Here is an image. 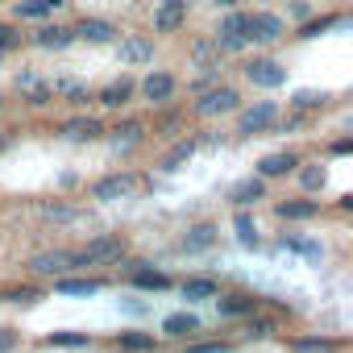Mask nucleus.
Returning a JSON list of instances; mask_svg holds the SVG:
<instances>
[{
	"label": "nucleus",
	"mask_w": 353,
	"mask_h": 353,
	"mask_svg": "<svg viewBox=\"0 0 353 353\" xmlns=\"http://www.w3.org/2000/svg\"><path fill=\"white\" fill-rule=\"evenodd\" d=\"M287 34V21L279 17V13H254V42L258 46H270V42H279Z\"/></svg>",
	"instance_id": "nucleus-13"
},
{
	"label": "nucleus",
	"mask_w": 353,
	"mask_h": 353,
	"mask_svg": "<svg viewBox=\"0 0 353 353\" xmlns=\"http://www.w3.org/2000/svg\"><path fill=\"white\" fill-rule=\"evenodd\" d=\"M75 34H79L83 42L104 46V42H112V38H117V26H112V21H104V17H83V21L75 26Z\"/></svg>",
	"instance_id": "nucleus-16"
},
{
	"label": "nucleus",
	"mask_w": 353,
	"mask_h": 353,
	"mask_svg": "<svg viewBox=\"0 0 353 353\" xmlns=\"http://www.w3.org/2000/svg\"><path fill=\"white\" fill-rule=\"evenodd\" d=\"M328 154H336V158L353 154V137H336V141H328Z\"/></svg>",
	"instance_id": "nucleus-42"
},
{
	"label": "nucleus",
	"mask_w": 353,
	"mask_h": 353,
	"mask_svg": "<svg viewBox=\"0 0 353 353\" xmlns=\"http://www.w3.org/2000/svg\"><path fill=\"white\" fill-rule=\"evenodd\" d=\"M216 42H221L225 54H241V50L254 42V13H245V9H229L225 21H221V30H216Z\"/></svg>",
	"instance_id": "nucleus-1"
},
{
	"label": "nucleus",
	"mask_w": 353,
	"mask_h": 353,
	"mask_svg": "<svg viewBox=\"0 0 353 353\" xmlns=\"http://www.w3.org/2000/svg\"><path fill=\"white\" fill-rule=\"evenodd\" d=\"M287 245H291V250H295V254H303V258H312V262H316V258H320V245H316V241H299V237H291V241H287Z\"/></svg>",
	"instance_id": "nucleus-39"
},
{
	"label": "nucleus",
	"mask_w": 353,
	"mask_h": 353,
	"mask_svg": "<svg viewBox=\"0 0 353 353\" xmlns=\"http://www.w3.org/2000/svg\"><path fill=\"white\" fill-rule=\"evenodd\" d=\"M129 96H133V79H117V83H108V88L100 92V104H104V108H125Z\"/></svg>",
	"instance_id": "nucleus-23"
},
{
	"label": "nucleus",
	"mask_w": 353,
	"mask_h": 353,
	"mask_svg": "<svg viewBox=\"0 0 353 353\" xmlns=\"http://www.w3.org/2000/svg\"><path fill=\"white\" fill-rule=\"evenodd\" d=\"M295 179H299V192H303V196H320V192L328 188V166H324V162H303V166L295 170Z\"/></svg>",
	"instance_id": "nucleus-12"
},
{
	"label": "nucleus",
	"mask_w": 353,
	"mask_h": 353,
	"mask_svg": "<svg viewBox=\"0 0 353 353\" xmlns=\"http://www.w3.org/2000/svg\"><path fill=\"white\" fill-rule=\"evenodd\" d=\"M316 212H320V204H316V200H307V196L274 204V216H279V221H312Z\"/></svg>",
	"instance_id": "nucleus-20"
},
{
	"label": "nucleus",
	"mask_w": 353,
	"mask_h": 353,
	"mask_svg": "<svg viewBox=\"0 0 353 353\" xmlns=\"http://www.w3.org/2000/svg\"><path fill=\"white\" fill-rule=\"evenodd\" d=\"M291 353H336V341H328V336H303V341H291Z\"/></svg>",
	"instance_id": "nucleus-33"
},
{
	"label": "nucleus",
	"mask_w": 353,
	"mask_h": 353,
	"mask_svg": "<svg viewBox=\"0 0 353 353\" xmlns=\"http://www.w3.org/2000/svg\"><path fill=\"white\" fill-rule=\"evenodd\" d=\"M117 59L125 63V67H145L150 59H154V42L150 38H121V46H117Z\"/></svg>",
	"instance_id": "nucleus-11"
},
{
	"label": "nucleus",
	"mask_w": 353,
	"mask_h": 353,
	"mask_svg": "<svg viewBox=\"0 0 353 353\" xmlns=\"http://www.w3.org/2000/svg\"><path fill=\"white\" fill-rule=\"evenodd\" d=\"M42 216L54 221V225H75V221H79V208H71V204H46Z\"/></svg>",
	"instance_id": "nucleus-34"
},
{
	"label": "nucleus",
	"mask_w": 353,
	"mask_h": 353,
	"mask_svg": "<svg viewBox=\"0 0 353 353\" xmlns=\"http://www.w3.org/2000/svg\"><path fill=\"white\" fill-rule=\"evenodd\" d=\"M183 21H188V0H162V5L154 9V30L158 34L183 30Z\"/></svg>",
	"instance_id": "nucleus-10"
},
{
	"label": "nucleus",
	"mask_w": 353,
	"mask_h": 353,
	"mask_svg": "<svg viewBox=\"0 0 353 353\" xmlns=\"http://www.w3.org/2000/svg\"><path fill=\"white\" fill-rule=\"evenodd\" d=\"M17 349V332L13 328H0V353H13Z\"/></svg>",
	"instance_id": "nucleus-44"
},
{
	"label": "nucleus",
	"mask_w": 353,
	"mask_h": 353,
	"mask_svg": "<svg viewBox=\"0 0 353 353\" xmlns=\"http://www.w3.org/2000/svg\"><path fill=\"white\" fill-rule=\"evenodd\" d=\"M121 349H129V353H150V349H154V336H150V332H121Z\"/></svg>",
	"instance_id": "nucleus-36"
},
{
	"label": "nucleus",
	"mask_w": 353,
	"mask_h": 353,
	"mask_svg": "<svg viewBox=\"0 0 353 353\" xmlns=\"http://www.w3.org/2000/svg\"><path fill=\"white\" fill-rule=\"evenodd\" d=\"M46 345L50 349H83L88 345V332H50Z\"/></svg>",
	"instance_id": "nucleus-35"
},
{
	"label": "nucleus",
	"mask_w": 353,
	"mask_h": 353,
	"mask_svg": "<svg viewBox=\"0 0 353 353\" xmlns=\"http://www.w3.org/2000/svg\"><path fill=\"white\" fill-rule=\"evenodd\" d=\"M121 254H125V241L121 237H96V241H88L75 254V262L79 266H104V262H121Z\"/></svg>",
	"instance_id": "nucleus-6"
},
{
	"label": "nucleus",
	"mask_w": 353,
	"mask_h": 353,
	"mask_svg": "<svg viewBox=\"0 0 353 353\" xmlns=\"http://www.w3.org/2000/svg\"><path fill=\"white\" fill-rule=\"evenodd\" d=\"M0 104H5V96H0Z\"/></svg>",
	"instance_id": "nucleus-50"
},
{
	"label": "nucleus",
	"mask_w": 353,
	"mask_h": 353,
	"mask_svg": "<svg viewBox=\"0 0 353 353\" xmlns=\"http://www.w3.org/2000/svg\"><path fill=\"white\" fill-rule=\"evenodd\" d=\"M237 241H241V245H250V250L258 245V225H254V221H250L245 212L237 216Z\"/></svg>",
	"instance_id": "nucleus-37"
},
{
	"label": "nucleus",
	"mask_w": 353,
	"mask_h": 353,
	"mask_svg": "<svg viewBox=\"0 0 353 353\" xmlns=\"http://www.w3.org/2000/svg\"><path fill=\"white\" fill-rule=\"evenodd\" d=\"M192 154H196V141H192V137L174 141V145H170V154L162 158V170H166V174H170V170H179V166H183V162H188Z\"/></svg>",
	"instance_id": "nucleus-27"
},
{
	"label": "nucleus",
	"mask_w": 353,
	"mask_h": 353,
	"mask_svg": "<svg viewBox=\"0 0 353 353\" xmlns=\"http://www.w3.org/2000/svg\"><path fill=\"white\" fill-rule=\"evenodd\" d=\"M212 54H225L216 38H212V42H196V46H192V59H196V63H208Z\"/></svg>",
	"instance_id": "nucleus-38"
},
{
	"label": "nucleus",
	"mask_w": 353,
	"mask_h": 353,
	"mask_svg": "<svg viewBox=\"0 0 353 353\" xmlns=\"http://www.w3.org/2000/svg\"><path fill=\"white\" fill-rule=\"evenodd\" d=\"M54 96H67L71 104H88V83H79V79H54Z\"/></svg>",
	"instance_id": "nucleus-32"
},
{
	"label": "nucleus",
	"mask_w": 353,
	"mask_h": 353,
	"mask_svg": "<svg viewBox=\"0 0 353 353\" xmlns=\"http://www.w3.org/2000/svg\"><path fill=\"white\" fill-rule=\"evenodd\" d=\"M303 162H299V154L295 150H274V154H262L258 158V174L262 179H283V174H295Z\"/></svg>",
	"instance_id": "nucleus-8"
},
{
	"label": "nucleus",
	"mask_w": 353,
	"mask_h": 353,
	"mask_svg": "<svg viewBox=\"0 0 353 353\" xmlns=\"http://www.w3.org/2000/svg\"><path fill=\"white\" fill-rule=\"evenodd\" d=\"M229 200H233V208H250V204L266 200V179H262V174H254V179H241V183L229 192Z\"/></svg>",
	"instance_id": "nucleus-15"
},
{
	"label": "nucleus",
	"mask_w": 353,
	"mask_h": 353,
	"mask_svg": "<svg viewBox=\"0 0 353 353\" xmlns=\"http://www.w3.org/2000/svg\"><path fill=\"white\" fill-rule=\"evenodd\" d=\"M21 42V34L13 30V26H0V54H5V50H13Z\"/></svg>",
	"instance_id": "nucleus-40"
},
{
	"label": "nucleus",
	"mask_w": 353,
	"mask_h": 353,
	"mask_svg": "<svg viewBox=\"0 0 353 353\" xmlns=\"http://www.w3.org/2000/svg\"><path fill=\"white\" fill-rule=\"evenodd\" d=\"M5 299H9V303H34L38 291H34V287H21V291H5Z\"/></svg>",
	"instance_id": "nucleus-41"
},
{
	"label": "nucleus",
	"mask_w": 353,
	"mask_h": 353,
	"mask_svg": "<svg viewBox=\"0 0 353 353\" xmlns=\"http://www.w3.org/2000/svg\"><path fill=\"white\" fill-rule=\"evenodd\" d=\"M75 266H79V262H75L71 250H42V254L30 258V270H34V274H50V279H63V274L75 270Z\"/></svg>",
	"instance_id": "nucleus-7"
},
{
	"label": "nucleus",
	"mask_w": 353,
	"mask_h": 353,
	"mask_svg": "<svg viewBox=\"0 0 353 353\" xmlns=\"http://www.w3.org/2000/svg\"><path fill=\"white\" fill-rule=\"evenodd\" d=\"M133 192H137V174L117 170V174H104V179H96L92 200H100V204H117V200H125V196H133Z\"/></svg>",
	"instance_id": "nucleus-4"
},
{
	"label": "nucleus",
	"mask_w": 353,
	"mask_h": 353,
	"mask_svg": "<svg viewBox=\"0 0 353 353\" xmlns=\"http://www.w3.org/2000/svg\"><path fill=\"white\" fill-rule=\"evenodd\" d=\"M133 283H137L141 291H166V287H170V279H166L162 270H145V266H133Z\"/></svg>",
	"instance_id": "nucleus-29"
},
{
	"label": "nucleus",
	"mask_w": 353,
	"mask_h": 353,
	"mask_svg": "<svg viewBox=\"0 0 353 353\" xmlns=\"http://www.w3.org/2000/svg\"><path fill=\"white\" fill-rule=\"evenodd\" d=\"M324 34H336V13H324V17H307L299 26V42H316Z\"/></svg>",
	"instance_id": "nucleus-21"
},
{
	"label": "nucleus",
	"mask_w": 353,
	"mask_h": 353,
	"mask_svg": "<svg viewBox=\"0 0 353 353\" xmlns=\"http://www.w3.org/2000/svg\"><path fill=\"white\" fill-rule=\"evenodd\" d=\"M332 96L328 92H316V88H299L295 96H291V108H299V112H312V108H324Z\"/></svg>",
	"instance_id": "nucleus-28"
},
{
	"label": "nucleus",
	"mask_w": 353,
	"mask_h": 353,
	"mask_svg": "<svg viewBox=\"0 0 353 353\" xmlns=\"http://www.w3.org/2000/svg\"><path fill=\"white\" fill-rule=\"evenodd\" d=\"M291 17H295V21L303 26V21L312 17V5H307V0H295V5H291Z\"/></svg>",
	"instance_id": "nucleus-45"
},
{
	"label": "nucleus",
	"mask_w": 353,
	"mask_h": 353,
	"mask_svg": "<svg viewBox=\"0 0 353 353\" xmlns=\"http://www.w3.org/2000/svg\"><path fill=\"white\" fill-rule=\"evenodd\" d=\"M208 5H216V9H237L241 0H208Z\"/></svg>",
	"instance_id": "nucleus-48"
},
{
	"label": "nucleus",
	"mask_w": 353,
	"mask_h": 353,
	"mask_svg": "<svg viewBox=\"0 0 353 353\" xmlns=\"http://www.w3.org/2000/svg\"><path fill=\"white\" fill-rule=\"evenodd\" d=\"M274 125H279V104L274 100H258V104L237 112V137H258V133H270Z\"/></svg>",
	"instance_id": "nucleus-3"
},
{
	"label": "nucleus",
	"mask_w": 353,
	"mask_h": 353,
	"mask_svg": "<svg viewBox=\"0 0 353 353\" xmlns=\"http://www.w3.org/2000/svg\"><path fill=\"white\" fill-rule=\"evenodd\" d=\"M274 332V320H250V336H270Z\"/></svg>",
	"instance_id": "nucleus-43"
},
{
	"label": "nucleus",
	"mask_w": 353,
	"mask_h": 353,
	"mask_svg": "<svg viewBox=\"0 0 353 353\" xmlns=\"http://www.w3.org/2000/svg\"><path fill=\"white\" fill-rule=\"evenodd\" d=\"M104 133V125L96 121V117H71L67 125H63V137L67 141H96Z\"/></svg>",
	"instance_id": "nucleus-19"
},
{
	"label": "nucleus",
	"mask_w": 353,
	"mask_h": 353,
	"mask_svg": "<svg viewBox=\"0 0 353 353\" xmlns=\"http://www.w3.org/2000/svg\"><path fill=\"white\" fill-rule=\"evenodd\" d=\"M196 117H204V121H216V117H229V112H241V96H237V88H229V83H212L208 92H200L196 96Z\"/></svg>",
	"instance_id": "nucleus-2"
},
{
	"label": "nucleus",
	"mask_w": 353,
	"mask_h": 353,
	"mask_svg": "<svg viewBox=\"0 0 353 353\" xmlns=\"http://www.w3.org/2000/svg\"><path fill=\"white\" fill-rule=\"evenodd\" d=\"M216 295H221L216 279H188L183 283V299H216Z\"/></svg>",
	"instance_id": "nucleus-30"
},
{
	"label": "nucleus",
	"mask_w": 353,
	"mask_h": 353,
	"mask_svg": "<svg viewBox=\"0 0 353 353\" xmlns=\"http://www.w3.org/2000/svg\"><path fill=\"white\" fill-rule=\"evenodd\" d=\"M212 245H216V225H192V229L183 233V241H179L183 254H204V250H212Z\"/></svg>",
	"instance_id": "nucleus-18"
},
{
	"label": "nucleus",
	"mask_w": 353,
	"mask_h": 353,
	"mask_svg": "<svg viewBox=\"0 0 353 353\" xmlns=\"http://www.w3.org/2000/svg\"><path fill=\"white\" fill-rule=\"evenodd\" d=\"M100 279H59L54 283V291L59 295H100Z\"/></svg>",
	"instance_id": "nucleus-26"
},
{
	"label": "nucleus",
	"mask_w": 353,
	"mask_h": 353,
	"mask_svg": "<svg viewBox=\"0 0 353 353\" xmlns=\"http://www.w3.org/2000/svg\"><path fill=\"white\" fill-rule=\"evenodd\" d=\"M59 5H63V0H21L13 13H17L21 21H38V17H50Z\"/></svg>",
	"instance_id": "nucleus-24"
},
{
	"label": "nucleus",
	"mask_w": 353,
	"mask_h": 353,
	"mask_svg": "<svg viewBox=\"0 0 353 353\" xmlns=\"http://www.w3.org/2000/svg\"><path fill=\"white\" fill-rule=\"evenodd\" d=\"M336 204H341V208H345V212H353V192H349V196H341V200H336Z\"/></svg>",
	"instance_id": "nucleus-49"
},
{
	"label": "nucleus",
	"mask_w": 353,
	"mask_h": 353,
	"mask_svg": "<svg viewBox=\"0 0 353 353\" xmlns=\"http://www.w3.org/2000/svg\"><path fill=\"white\" fill-rule=\"evenodd\" d=\"M17 92H21L30 104H38V108L54 100V83H46V79H38V75H30V71H26V75H17Z\"/></svg>",
	"instance_id": "nucleus-14"
},
{
	"label": "nucleus",
	"mask_w": 353,
	"mask_h": 353,
	"mask_svg": "<svg viewBox=\"0 0 353 353\" xmlns=\"http://www.w3.org/2000/svg\"><path fill=\"white\" fill-rule=\"evenodd\" d=\"M336 34H353V13H345V17H336Z\"/></svg>",
	"instance_id": "nucleus-47"
},
{
	"label": "nucleus",
	"mask_w": 353,
	"mask_h": 353,
	"mask_svg": "<svg viewBox=\"0 0 353 353\" xmlns=\"http://www.w3.org/2000/svg\"><path fill=\"white\" fill-rule=\"evenodd\" d=\"M174 92H179V79H174L170 71H150V75L141 79V96H145L150 104H166Z\"/></svg>",
	"instance_id": "nucleus-9"
},
{
	"label": "nucleus",
	"mask_w": 353,
	"mask_h": 353,
	"mask_svg": "<svg viewBox=\"0 0 353 353\" xmlns=\"http://www.w3.org/2000/svg\"><path fill=\"white\" fill-rule=\"evenodd\" d=\"M216 307H221V316H254V299L250 295H221Z\"/></svg>",
	"instance_id": "nucleus-31"
},
{
	"label": "nucleus",
	"mask_w": 353,
	"mask_h": 353,
	"mask_svg": "<svg viewBox=\"0 0 353 353\" xmlns=\"http://www.w3.org/2000/svg\"><path fill=\"white\" fill-rule=\"evenodd\" d=\"M162 332H166V336H188V332H200V320H196L192 312H170V316L162 320Z\"/></svg>",
	"instance_id": "nucleus-22"
},
{
	"label": "nucleus",
	"mask_w": 353,
	"mask_h": 353,
	"mask_svg": "<svg viewBox=\"0 0 353 353\" xmlns=\"http://www.w3.org/2000/svg\"><path fill=\"white\" fill-rule=\"evenodd\" d=\"M75 38H79V34L67 30V26H42V30L34 34V46H42V50H67Z\"/></svg>",
	"instance_id": "nucleus-17"
},
{
	"label": "nucleus",
	"mask_w": 353,
	"mask_h": 353,
	"mask_svg": "<svg viewBox=\"0 0 353 353\" xmlns=\"http://www.w3.org/2000/svg\"><path fill=\"white\" fill-rule=\"evenodd\" d=\"M245 79H250L254 88L274 92V88L287 83V67H283L279 59H250V63H245Z\"/></svg>",
	"instance_id": "nucleus-5"
},
{
	"label": "nucleus",
	"mask_w": 353,
	"mask_h": 353,
	"mask_svg": "<svg viewBox=\"0 0 353 353\" xmlns=\"http://www.w3.org/2000/svg\"><path fill=\"white\" fill-rule=\"evenodd\" d=\"M141 133H145L141 121H125V125L112 129V145H117V150H133V145L141 141Z\"/></svg>",
	"instance_id": "nucleus-25"
},
{
	"label": "nucleus",
	"mask_w": 353,
	"mask_h": 353,
	"mask_svg": "<svg viewBox=\"0 0 353 353\" xmlns=\"http://www.w3.org/2000/svg\"><path fill=\"white\" fill-rule=\"evenodd\" d=\"M188 353H233L229 345H192Z\"/></svg>",
	"instance_id": "nucleus-46"
}]
</instances>
